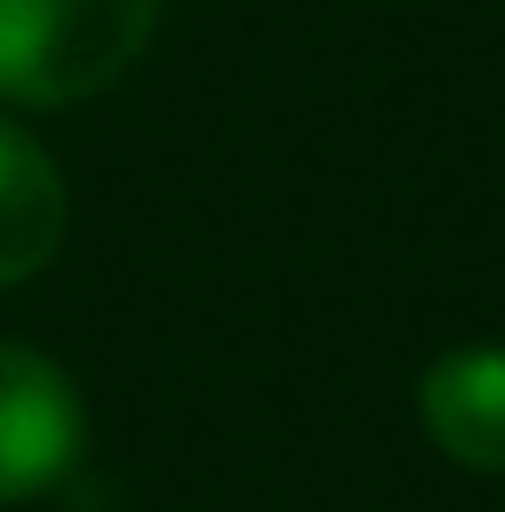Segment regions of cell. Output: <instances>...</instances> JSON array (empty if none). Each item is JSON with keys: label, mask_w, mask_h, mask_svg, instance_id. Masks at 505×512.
Returning <instances> with one entry per match:
<instances>
[{"label": "cell", "mask_w": 505, "mask_h": 512, "mask_svg": "<svg viewBox=\"0 0 505 512\" xmlns=\"http://www.w3.org/2000/svg\"><path fill=\"white\" fill-rule=\"evenodd\" d=\"M60 231H67V186L52 156L0 119V290L38 275L60 253Z\"/></svg>", "instance_id": "obj_4"}, {"label": "cell", "mask_w": 505, "mask_h": 512, "mask_svg": "<svg viewBox=\"0 0 505 512\" xmlns=\"http://www.w3.org/2000/svg\"><path fill=\"white\" fill-rule=\"evenodd\" d=\"M164 0H0V97L82 104L134 67Z\"/></svg>", "instance_id": "obj_1"}, {"label": "cell", "mask_w": 505, "mask_h": 512, "mask_svg": "<svg viewBox=\"0 0 505 512\" xmlns=\"http://www.w3.org/2000/svg\"><path fill=\"white\" fill-rule=\"evenodd\" d=\"M416 416H424L431 446L446 461L505 475V349L498 342H461L416 386Z\"/></svg>", "instance_id": "obj_3"}, {"label": "cell", "mask_w": 505, "mask_h": 512, "mask_svg": "<svg viewBox=\"0 0 505 512\" xmlns=\"http://www.w3.org/2000/svg\"><path fill=\"white\" fill-rule=\"evenodd\" d=\"M82 453V401L52 357L0 342V505L38 498Z\"/></svg>", "instance_id": "obj_2"}]
</instances>
